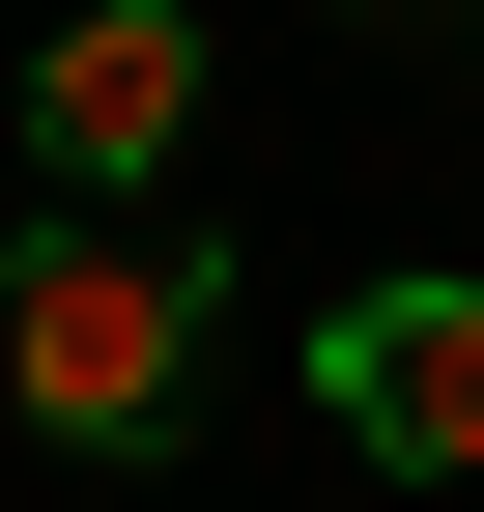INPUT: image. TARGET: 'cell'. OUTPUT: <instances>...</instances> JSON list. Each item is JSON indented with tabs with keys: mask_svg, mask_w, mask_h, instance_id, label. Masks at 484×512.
<instances>
[{
	"mask_svg": "<svg viewBox=\"0 0 484 512\" xmlns=\"http://www.w3.org/2000/svg\"><path fill=\"white\" fill-rule=\"evenodd\" d=\"M200 342H228V256L200 228L29 200V256H0V399H29V456H171V427H200Z\"/></svg>",
	"mask_w": 484,
	"mask_h": 512,
	"instance_id": "obj_1",
	"label": "cell"
},
{
	"mask_svg": "<svg viewBox=\"0 0 484 512\" xmlns=\"http://www.w3.org/2000/svg\"><path fill=\"white\" fill-rule=\"evenodd\" d=\"M314 427L371 484H484V285H342L314 313Z\"/></svg>",
	"mask_w": 484,
	"mask_h": 512,
	"instance_id": "obj_2",
	"label": "cell"
},
{
	"mask_svg": "<svg viewBox=\"0 0 484 512\" xmlns=\"http://www.w3.org/2000/svg\"><path fill=\"white\" fill-rule=\"evenodd\" d=\"M29 143H57V200H143L200 143V0H57L29 29Z\"/></svg>",
	"mask_w": 484,
	"mask_h": 512,
	"instance_id": "obj_3",
	"label": "cell"
},
{
	"mask_svg": "<svg viewBox=\"0 0 484 512\" xmlns=\"http://www.w3.org/2000/svg\"><path fill=\"white\" fill-rule=\"evenodd\" d=\"M399 29H484V0H399Z\"/></svg>",
	"mask_w": 484,
	"mask_h": 512,
	"instance_id": "obj_4",
	"label": "cell"
}]
</instances>
